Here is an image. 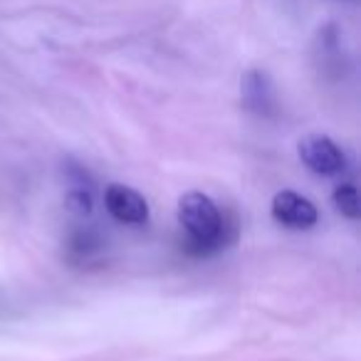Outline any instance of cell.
<instances>
[{
    "label": "cell",
    "instance_id": "6da1fadb",
    "mask_svg": "<svg viewBox=\"0 0 361 361\" xmlns=\"http://www.w3.org/2000/svg\"><path fill=\"white\" fill-rule=\"evenodd\" d=\"M178 223L196 252H208L223 243L226 221L211 196L201 191L183 193L178 201Z\"/></svg>",
    "mask_w": 361,
    "mask_h": 361
},
{
    "label": "cell",
    "instance_id": "7a4b0ae2",
    "mask_svg": "<svg viewBox=\"0 0 361 361\" xmlns=\"http://www.w3.org/2000/svg\"><path fill=\"white\" fill-rule=\"evenodd\" d=\"M302 164L317 176H336L346 169V156L344 151L336 146V141H331L324 134H310L300 141L297 146Z\"/></svg>",
    "mask_w": 361,
    "mask_h": 361
},
{
    "label": "cell",
    "instance_id": "3957f363",
    "mask_svg": "<svg viewBox=\"0 0 361 361\" xmlns=\"http://www.w3.org/2000/svg\"><path fill=\"white\" fill-rule=\"evenodd\" d=\"M240 97L247 111L262 116V119H272L277 116L280 106H277L275 85H272L270 75L265 70H247L240 80Z\"/></svg>",
    "mask_w": 361,
    "mask_h": 361
},
{
    "label": "cell",
    "instance_id": "277c9868",
    "mask_svg": "<svg viewBox=\"0 0 361 361\" xmlns=\"http://www.w3.org/2000/svg\"><path fill=\"white\" fill-rule=\"evenodd\" d=\"M270 213L280 226L292 228V231H307L319 221V211H317L314 203L295 191L275 193Z\"/></svg>",
    "mask_w": 361,
    "mask_h": 361
},
{
    "label": "cell",
    "instance_id": "5b68a950",
    "mask_svg": "<svg viewBox=\"0 0 361 361\" xmlns=\"http://www.w3.org/2000/svg\"><path fill=\"white\" fill-rule=\"evenodd\" d=\"M104 206L109 216L126 226H146L149 223V203L139 191L121 183H111L104 191Z\"/></svg>",
    "mask_w": 361,
    "mask_h": 361
},
{
    "label": "cell",
    "instance_id": "8992f818",
    "mask_svg": "<svg viewBox=\"0 0 361 361\" xmlns=\"http://www.w3.org/2000/svg\"><path fill=\"white\" fill-rule=\"evenodd\" d=\"M317 62H319L322 72H331L334 77L344 75L346 57H344V45H341V32L336 25H324L317 35Z\"/></svg>",
    "mask_w": 361,
    "mask_h": 361
},
{
    "label": "cell",
    "instance_id": "52a82bcc",
    "mask_svg": "<svg viewBox=\"0 0 361 361\" xmlns=\"http://www.w3.org/2000/svg\"><path fill=\"white\" fill-rule=\"evenodd\" d=\"M334 206L349 221H359L361 216V206H359V193H356L354 183H341L334 191Z\"/></svg>",
    "mask_w": 361,
    "mask_h": 361
}]
</instances>
